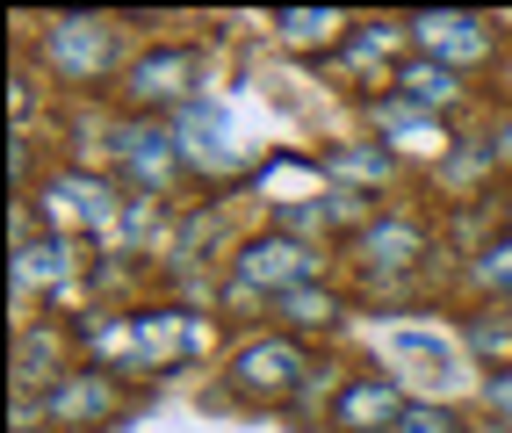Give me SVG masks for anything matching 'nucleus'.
<instances>
[{
  "label": "nucleus",
  "mask_w": 512,
  "mask_h": 433,
  "mask_svg": "<svg viewBox=\"0 0 512 433\" xmlns=\"http://www.w3.org/2000/svg\"><path fill=\"white\" fill-rule=\"evenodd\" d=\"M397 433H462V426H455V412H440V405H404Z\"/></svg>",
  "instance_id": "nucleus-20"
},
{
  "label": "nucleus",
  "mask_w": 512,
  "mask_h": 433,
  "mask_svg": "<svg viewBox=\"0 0 512 433\" xmlns=\"http://www.w3.org/2000/svg\"><path fill=\"white\" fill-rule=\"evenodd\" d=\"M116 159H123V174H130L138 195H166V188L181 181V130L138 116V123L116 130Z\"/></svg>",
  "instance_id": "nucleus-6"
},
{
  "label": "nucleus",
  "mask_w": 512,
  "mask_h": 433,
  "mask_svg": "<svg viewBox=\"0 0 512 433\" xmlns=\"http://www.w3.org/2000/svg\"><path fill=\"white\" fill-rule=\"evenodd\" d=\"M390 94L412 102V109H426V116H448V109H462V73L440 65V58H426V51H412V58L390 65Z\"/></svg>",
  "instance_id": "nucleus-11"
},
{
  "label": "nucleus",
  "mask_w": 512,
  "mask_h": 433,
  "mask_svg": "<svg viewBox=\"0 0 512 433\" xmlns=\"http://www.w3.org/2000/svg\"><path fill=\"white\" fill-rule=\"evenodd\" d=\"M505 318H512V296H505Z\"/></svg>",
  "instance_id": "nucleus-24"
},
{
  "label": "nucleus",
  "mask_w": 512,
  "mask_h": 433,
  "mask_svg": "<svg viewBox=\"0 0 512 433\" xmlns=\"http://www.w3.org/2000/svg\"><path fill=\"white\" fill-rule=\"evenodd\" d=\"M354 253H361V268H375V275H404V268L426 260V231L412 217H368L354 231Z\"/></svg>",
  "instance_id": "nucleus-12"
},
{
  "label": "nucleus",
  "mask_w": 512,
  "mask_h": 433,
  "mask_svg": "<svg viewBox=\"0 0 512 433\" xmlns=\"http://www.w3.org/2000/svg\"><path fill=\"white\" fill-rule=\"evenodd\" d=\"M44 412L65 419V426H109L123 412V376H109V369H65L51 383V397H44Z\"/></svg>",
  "instance_id": "nucleus-8"
},
{
  "label": "nucleus",
  "mask_w": 512,
  "mask_h": 433,
  "mask_svg": "<svg viewBox=\"0 0 512 433\" xmlns=\"http://www.w3.org/2000/svg\"><path fill=\"white\" fill-rule=\"evenodd\" d=\"M498 87H505V102H512V44H505V58H498Z\"/></svg>",
  "instance_id": "nucleus-22"
},
{
  "label": "nucleus",
  "mask_w": 512,
  "mask_h": 433,
  "mask_svg": "<svg viewBox=\"0 0 512 433\" xmlns=\"http://www.w3.org/2000/svg\"><path fill=\"white\" fill-rule=\"evenodd\" d=\"M318 246L311 239H289V231H260V239L238 246V289L267 296V304H282L289 289H311L318 282Z\"/></svg>",
  "instance_id": "nucleus-1"
},
{
  "label": "nucleus",
  "mask_w": 512,
  "mask_h": 433,
  "mask_svg": "<svg viewBox=\"0 0 512 433\" xmlns=\"http://www.w3.org/2000/svg\"><path fill=\"white\" fill-rule=\"evenodd\" d=\"M325 174L347 181V195H354V188H383V181L397 174V152H390V145H332V152H325Z\"/></svg>",
  "instance_id": "nucleus-14"
},
{
  "label": "nucleus",
  "mask_w": 512,
  "mask_h": 433,
  "mask_svg": "<svg viewBox=\"0 0 512 433\" xmlns=\"http://www.w3.org/2000/svg\"><path fill=\"white\" fill-rule=\"evenodd\" d=\"M476 289H491L498 296V304H505V296H512V231H498V239L484 246V253H476Z\"/></svg>",
  "instance_id": "nucleus-18"
},
{
  "label": "nucleus",
  "mask_w": 512,
  "mask_h": 433,
  "mask_svg": "<svg viewBox=\"0 0 512 433\" xmlns=\"http://www.w3.org/2000/svg\"><path fill=\"white\" fill-rule=\"evenodd\" d=\"M469 433H512V426H505V419H491V426H469Z\"/></svg>",
  "instance_id": "nucleus-23"
},
{
  "label": "nucleus",
  "mask_w": 512,
  "mask_h": 433,
  "mask_svg": "<svg viewBox=\"0 0 512 433\" xmlns=\"http://www.w3.org/2000/svg\"><path fill=\"white\" fill-rule=\"evenodd\" d=\"M404 37H412V51H426V58H440V65H455V73L505 58V44H498V22H491V15H469V8L404 15Z\"/></svg>",
  "instance_id": "nucleus-2"
},
{
  "label": "nucleus",
  "mask_w": 512,
  "mask_h": 433,
  "mask_svg": "<svg viewBox=\"0 0 512 433\" xmlns=\"http://www.w3.org/2000/svg\"><path fill=\"white\" fill-rule=\"evenodd\" d=\"M275 37L289 44V51H339V44H347L354 37V29H347V15H318V8H275Z\"/></svg>",
  "instance_id": "nucleus-13"
},
{
  "label": "nucleus",
  "mask_w": 512,
  "mask_h": 433,
  "mask_svg": "<svg viewBox=\"0 0 512 433\" xmlns=\"http://www.w3.org/2000/svg\"><path fill=\"white\" fill-rule=\"evenodd\" d=\"M37 210H44V224L58 239H73V231H116L123 224V195L109 181L80 174V166H65V174H51L37 188Z\"/></svg>",
  "instance_id": "nucleus-3"
},
{
  "label": "nucleus",
  "mask_w": 512,
  "mask_h": 433,
  "mask_svg": "<svg viewBox=\"0 0 512 433\" xmlns=\"http://www.w3.org/2000/svg\"><path fill=\"white\" fill-rule=\"evenodd\" d=\"M65 275H73V246H65L58 239V231H51V239H37V246H15V289H29V282H37V289H58Z\"/></svg>",
  "instance_id": "nucleus-15"
},
{
  "label": "nucleus",
  "mask_w": 512,
  "mask_h": 433,
  "mask_svg": "<svg viewBox=\"0 0 512 433\" xmlns=\"http://www.w3.org/2000/svg\"><path fill=\"white\" fill-rule=\"evenodd\" d=\"M368 116H375V130H383V145H390V152H412V159L455 152L448 116H426V109H412V102H397V94H383V102H375Z\"/></svg>",
  "instance_id": "nucleus-10"
},
{
  "label": "nucleus",
  "mask_w": 512,
  "mask_h": 433,
  "mask_svg": "<svg viewBox=\"0 0 512 433\" xmlns=\"http://www.w3.org/2000/svg\"><path fill=\"white\" fill-rule=\"evenodd\" d=\"M195 87H202V51L195 44H159V51H145L123 73V94L138 109H174V102H188Z\"/></svg>",
  "instance_id": "nucleus-7"
},
{
  "label": "nucleus",
  "mask_w": 512,
  "mask_h": 433,
  "mask_svg": "<svg viewBox=\"0 0 512 433\" xmlns=\"http://www.w3.org/2000/svg\"><path fill=\"white\" fill-rule=\"evenodd\" d=\"M404 405L412 397L397 390V376H347V390L332 405V433H397Z\"/></svg>",
  "instance_id": "nucleus-9"
},
{
  "label": "nucleus",
  "mask_w": 512,
  "mask_h": 433,
  "mask_svg": "<svg viewBox=\"0 0 512 433\" xmlns=\"http://www.w3.org/2000/svg\"><path fill=\"white\" fill-rule=\"evenodd\" d=\"M303 376H311V354H303L289 332L238 347V361H231V390L246 397V405H296Z\"/></svg>",
  "instance_id": "nucleus-4"
},
{
  "label": "nucleus",
  "mask_w": 512,
  "mask_h": 433,
  "mask_svg": "<svg viewBox=\"0 0 512 433\" xmlns=\"http://www.w3.org/2000/svg\"><path fill=\"white\" fill-rule=\"evenodd\" d=\"M275 311H282V318H289L296 332H332V325H339V296L311 282V289H289Z\"/></svg>",
  "instance_id": "nucleus-16"
},
{
  "label": "nucleus",
  "mask_w": 512,
  "mask_h": 433,
  "mask_svg": "<svg viewBox=\"0 0 512 433\" xmlns=\"http://www.w3.org/2000/svg\"><path fill=\"white\" fill-rule=\"evenodd\" d=\"M58 383V340H51V332H44V340H22L15 347V383Z\"/></svg>",
  "instance_id": "nucleus-19"
},
{
  "label": "nucleus",
  "mask_w": 512,
  "mask_h": 433,
  "mask_svg": "<svg viewBox=\"0 0 512 433\" xmlns=\"http://www.w3.org/2000/svg\"><path fill=\"white\" fill-rule=\"evenodd\" d=\"M491 405H498V419L512 426V369H498V376H491Z\"/></svg>",
  "instance_id": "nucleus-21"
},
{
  "label": "nucleus",
  "mask_w": 512,
  "mask_h": 433,
  "mask_svg": "<svg viewBox=\"0 0 512 433\" xmlns=\"http://www.w3.org/2000/svg\"><path fill=\"white\" fill-rule=\"evenodd\" d=\"M109 58H116V29H109V22H94V15H58V22H44V65H51L58 80L94 87L101 73H109Z\"/></svg>",
  "instance_id": "nucleus-5"
},
{
  "label": "nucleus",
  "mask_w": 512,
  "mask_h": 433,
  "mask_svg": "<svg viewBox=\"0 0 512 433\" xmlns=\"http://www.w3.org/2000/svg\"><path fill=\"white\" fill-rule=\"evenodd\" d=\"M462 340L484 354V361H512V318H505V304H491V311H476L469 325H462Z\"/></svg>",
  "instance_id": "nucleus-17"
}]
</instances>
